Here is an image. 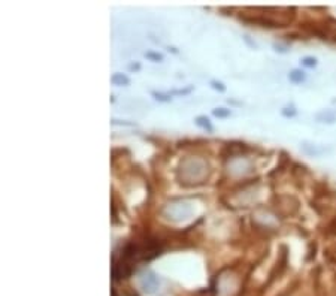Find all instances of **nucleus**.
<instances>
[{"mask_svg":"<svg viewBox=\"0 0 336 296\" xmlns=\"http://www.w3.org/2000/svg\"><path fill=\"white\" fill-rule=\"evenodd\" d=\"M281 114L287 117V118H290V117H294L296 114H297V109L293 107V105H290V107H284L281 109Z\"/></svg>","mask_w":336,"mask_h":296,"instance_id":"nucleus-9","label":"nucleus"},{"mask_svg":"<svg viewBox=\"0 0 336 296\" xmlns=\"http://www.w3.org/2000/svg\"><path fill=\"white\" fill-rule=\"evenodd\" d=\"M314 118L320 124H336V109H321L314 115Z\"/></svg>","mask_w":336,"mask_h":296,"instance_id":"nucleus-3","label":"nucleus"},{"mask_svg":"<svg viewBox=\"0 0 336 296\" xmlns=\"http://www.w3.org/2000/svg\"><path fill=\"white\" fill-rule=\"evenodd\" d=\"M211 87H212L214 90H218V91H224V90H226L224 84H223V82H220V81H217V80L211 81Z\"/></svg>","mask_w":336,"mask_h":296,"instance_id":"nucleus-12","label":"nucleus"},{"mask_svg":"<svg viewBox=\"0 0 336 296\" xmlns=\"http://www.w3.org/2000/svg\"><path fill=\"white\" fill-rule=\"evenodd\" d=\"M317 63H318L317 58L312 57V55H307V57H304V58L300 60V64H302L304 68H315Z\"/></svg>","mask_w":336,"mask_h":296,"instance_id":"nucleus-7","label":"nucleus"},{"mask_svg":"<svg viewBox=\"0 0 336 296\" xmlns=\"http://www.w3.org/2000/svg\"><path fill=\"white\" fill-rule=\"evenodd\" d=\"M300 148L305 154L308 156H314V157H318V156H323L329 151H332L329 147L323 145V144H317V142H311V141H304L300 144Z\"/></svg>","mask_w":336,"mask_h":296,"instance_id":"nucleus-1","label":"nucleus"},{"mask_svg":"<svg viewBox=\"0 0 336 296\" xmlns=\"http://www.w3.org/2000/svg\"><path fill=\"white\" fill-rule=\"evenodd\" d=\"M194 121H196V124L199 127L205 129L208 132H212V124H211V121H209V118H208L207 115H199V117H196Z\"/></svg>","mask_w":336,"mask_h":296,"instance_id":"nucleus-6","label":"nucleus"},{"mask_svg":"<svg viewBox=\"0 0 336 296\" xmlns=\"http://www.w3.org/2000/svg\"><path fill=\"white\" fill-rule=\"evenodd\" d=\"M145 57L150 58V60H154V61H161V60H163V55L160 53H155V51H148V53H145Z\"/></svg>","mask_w":336,"mask_h":296,"instance_id":"nucleus-11","label":"nucleus"},{"mask_svg":"<svg viewBox=\"0 0 336 296\" xmlns=\"http://www.w3.org/2000/svg\"><path fill=\"white\" fill-rule=\"evenodd\" d=\"M212 114L215 117H229L232 114V111L227 108H215V109H212Z\"/></svg>","mask_w":336,"mask_h":296,"instance_id":"nucleus-8","label":"nucleus"},{"mask_svg":"<svg viewBox=\"0 0 336 296\" xmlns=\"http://www.w3.org/2000/svg\"><path fill=\"white\" fill-rule=\"evenodd\" d=\"M153 96L157 101H161V102H169L172 99L171 93H157V91H153Z\"/></svg>","mask_w":336,"mask_h":296,"instance_id":"nucleus-10","label":"nucleus"},{"mask_svg":"<svg viewBox=\"0 0 336 296\" xmlns=\"http://www.w3.org/2000/svg\"><path fill=\"white\" fill-rule=\"evenodd\" d=\"M288 80L294 82V84H300V82L307 80V74L300 68H294L288 72Z\"/></svg>","mask_w":336,"mask_h":296,"instance_id":"nucleus-4","label":"nucleus"},{"mask_svg":"<svg viewBox=\"0 0 336 296\" xmlns=\"http://www.w3.org/2000/svg\"><path fill=\"white\" fill-rule=\"evenodd\" d=\"M141 286L145 292L148 293H155L157 289L160 287V280L158 277L154 275L153 272H145L141 275Z\"/></svg>","mask_w":336,"mask_h":296,"instance_id":"nucleus-2","label":"nucleus"},{"mask_svg":"<svg viewBox=\"0 0 336 296\" xmlns=\"http://www.w3.org/2000/svg\"><path fill=\"white\" fill-rule=\"evenodd\" d=\"M111 81H112V84H115V85H129L130 80L127 75H124V74H120V72H115L112 77H111Z\"/></svg>","mask_w":336,"mask_h":296,"instance_id":"nucleus-5","label":"nucleus"}]
</instances>
